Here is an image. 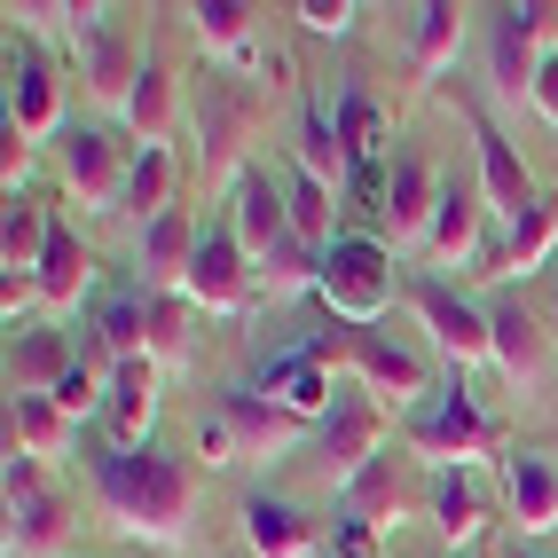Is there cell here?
Listing matches in <instances>:
<instances>
[{
	"instance_id": "obj_7",
	"label": "cell",
	"mask_w": 558,
	"mask_h": 558,
	"mask_svg": "<svg viewBox=\"0 0 558 558\" xmlns=\"http://www.w3.org/2000/svg\"><path fill=\"white\" fill-rule=\"evenodd\" d=\"M550 24H558V9H543V0H504V9H480V63H488V95H496V102H527L535 63H543V48H550Z\"/></svg>"
},
{
	"instance_id": "obj_18",
	"label": "cell",
	"mask_w": 558,
	"mask_h": 558,
	"mask_svg": "<svg viewBox=\"0 0 558 558\" xmlns=\"http://www.w3.org/2000/svg\"><path fill=\"white\" fill-rule=\"evenodd\" d=\"M9 126L24 142H40V134H63V80H56V63L40 56V40L32 32H9Z\"/></svg>"
},
{
	"instance_id": "obj_5",
	"label": "cell",
	"mask_w": 558,
	"mask_h": 558,
	"mask_svg": "<svg viewBox=\"0 0 558 558\" xmlns=\"http://www.w3.org/2000/svg\"><path fill=\"white\" fill-rule=\"evenodd\" d=\"M339 378L362 386L378 409H401V417H409V409H425V401L440 393V378H449V369L433 362L425 339H393V330H347Z\"/></svg>"
},
{
	"instance_id": "obj_8",
	"label": "cell",
	"mask_w": 558,
	"mask_h": 558,
	"mask_svg": "<svg viewBox=\"0 0 558 558\" xmlns=\"http://www.w3.org/2000/svg\"><path fill=\"white\" fill-rule=\"evenodd\" d=\"M220 220H229V236L244 244L252 276H268L276 259L300 244V229H291V205H283V181H276L268 158H252V166L229 181V190H220Z\"/></svg>"
},
{
	"instance_id": "obj_22",
	"label": "cell",
	"mask_w": 558,
	"mask_h": 558,
	"mask_svg": "<svg viewBox=\"0 0 558 558\" xmlns=\"http://www.w3.org/2000/svg\"><path fill=\"white\" fill-rule=\"evenodd\" d=\"M425 511H433V535L449 543V558H457V550H480V535H488V519H496L488 472H480V464L433 472V480H425Z\"/></svg>"
},
{
	"instance_id": "obj_41",
	"label": "cell",
	"mask_w": 558,
	"mask_h": 558,
	"mask_svg": "<svg viewBox=\"0 0 558 558\" xmlns=\"http://www.w3.org/2000/svg\"><path fill=\"white\" fill-rule=\"evenodd\" d=\"M457 558H480V550H457Z\"/></svg>"
},
{
	"instance_id": "obj_31",
	"label": "cell",
	"mask_w": 558,
	"mask_h": 558,
	"mask_svg": "<svg viewBox=\"0 0 558 558\" xmlns=\"http://www.w3.org/2000/svg\"><path fill=\"white\" fill-rule=\"evenodd\" d=\"M87 283H95V252L56 220V236H48V252H40V276H32V291H40L48 315H71V307L87 300Z\"/></svg>"
},
{
	"instance_id": "obj_35",
	"label": "cell",
	"mask_w": 558,
	"mask_h": 558,
	"mask_svg": "<svg viewBox=\"0 0 558 558\" xmlns=\"http://www.w3.org/2000/svg\"><path fill=\"white\" fill-rule=\"evenodd\" d=\"M48 236H56L48 205H40V197H9V220H0V268L32 283V276H40V252H48Z\"/></svg>"
},
{
	"instance_id": "obj_38",
	"label": "cell",
	"mask_w": 558,
	"mask_h": 558,
	"mask_svg": "<svg viewBox=\"0 0 558 558\" xmlns=\"http://www.w3.org/2000/svg\"><path fill=\"white\" fill-rule=\"evenodd\" d=\"M527 110L543 126H558V32H550V48H543V63H535V87H527Z\"/></svg>"
},
{
	"instance_id": "obj_27",
	"label": "cell",
	"mask_w": 558,
	"mask_h": 558,
	"mask_svg": "<svg viewBox=\"0 0 558 558\" xmlns=\"http://www.w3.org/2000/svg\"><path fill=\"white\" fill-rule=\"evenodd\" d=\"M173 119H181V80L150 56V63H142V80H134V95H126V110H119V134L134 142V150H166Z\"/></svg>"
},
{
	"instance_id": "obj_34",
	"label": "cell",
	"mask_w": 558,
	"mask_h": 558,
	"mask_svg": "<svg viewBox=\"0 0 558 558\" xmlns=\"http://www.w3.org/2000/svg\"><path fill=\"white\" fill-rule=\"evenodd\" d=\"M142 354H150L166 378H181V369L197 362V307L181 300V291H150V347Z\"/></svg>"
},
{
	"instance_id": "obj_30",
	"label": "cell",
	"mask_w": 558,
	"mask_h": 558,
	"mask_svg": "<svg viewBox=\"0 0 558 558\" xmlns=\"http://www.w3.org/2000/svg\"><path fill=\"white\" fill-rule=\"evenodd\" d=\"M291 166L315 173L323 190H339L347 197V181H354V158H347V142H339V119H330L323 102H300V126H291Z\"/></svg>"
},
{
	"instance_id": "obj_3",
	"label": "cell",
	"mask_w": 558,
	"mask_h": 558,
	"mask_svg": "<svg viewBox=\"0 0 558 558\" xmlns=\"http://www.w3.org/2000/svg\"><path fill=\"white\" fill-rule=\"evenodd\" d=\"M401 291H409V259H393V244H378L369 229H347L339 244H323L315 300L330 307V323H347V330H378V323L393 315Z\"/></svg>"
},
{
	"instance_id": "obj_33",
	"label": "cell",
	"mask_w": 558,
	"mask_h": 558,
	"mask_svg": "<svg viewBox=\"0 0 558 558\" xmlns=\"http://www.w3.org/2000/svg\"><path fill=\"white\" fill-rule=\"evenodd\" d=\"M504 236V283L519 291L527 276H543L550 268V252H558V190H543V205L519 220V229H496Z\"/></svg>"
},
{
	"instance_id": "obj_17",
	"label": "cell",
	"mask_w": 558,
	"mask_h": 558,
	"mask_svg": "<svg viewBox=\"0 0 558 558\" xmlns=\"http://www.w3.org/2000/svg\"><path fill=\"white\" fill-rule=\"evenodd\" d=\"M71 48H80V87H87V95L110 110V119H119V110H126V95H134V80H142V63H150V56H142V40H134V32L102 9V16H95V24H87Z\"/></svg>"
},
{
	"instance_id": "obj_11",
	"label": "cell",
	"mask_w": 558,
	"mask_h": 558,
	"mask_svg": "<svg viewBox=\"0 0 558 558\" xmlns=\"http://www.w3.org/2000/svg\"><path fill=\"white\" fill-rule=\"evenodd\" d=\"M440 173L417 142H401L393 150V166H386V205H378V244H393V259L401 252H425V236H433V213H440Z\"/></svg>"
},
{
	"instance_id": "obj_36",
	"label": "cell",
	"mask_w": 558,
	"mask_h": 558,
	"mask_svg": "<svg viewBox=\"0 0 558 558\" xmlns=\"http://www.w3.org/2000/svg\"><path fill=\"white\" fill-rule=\"evenodd\" d=\"M173 205V150H134V173H126V220H158Z\"/></svg>"
},
{
	"instance_id": "obj_13",
	"label": "cell",
	"mask_w": 558,
	"mask_h": 558,
	"mask_svg": "<svg viewBox=\"0 0 558 558\" xmlns=\"http://www.w3.org/2000/svg\"><path fill=\"white\" fill-rule=\"evenodd\" d=\"M496 496L519 543H550L558 535V457L535 449V440H511L496 457Z\"/></svg>"
},
{
	"instance_id": "obj_19",
	"label": "cell",
	"mask_w": 558,
	"mask_h": 558,
	"mask_svg": "<svg viewBox=\"0 0 558 558\" xmlns=\"http://www.w3.org/2000/svg\"><path fill=\"white\" fill-rule=\"evenodd\" d=\"M236 535L252 558H323L330 535H323V519H307V504H291V496H268V488H252L236 504Z\"/></svg>"
},
{
	"instance_id": "obj_29",
	"label": "cell",
	"mask_w": 558,
	"mask_h": 558,
	"mask_svg": "<svg viewBox=\"0 0 558 558\" xmlns=\"http://www.w3.org/2000/svg\"><path fill=\"white\" fill-rule=\"evenodd\" d=\"M9 449L40 457V464H63L80 449V425L56 409V393H9Z\"/></svg>"
},
{
	"instance_id": "obj_23",
	"label": "cell",
	"mask_w": 558,
	"mask_h": 558,
	"mask_svg": "<svg viewBox=\"0 0 558 558\" xmlns=\"http://www.w3.org/2000/svg\"><path fill=\"white\" fill-rule=\"evenodd\" d=\"M197 236H205V220L190 205H166L158 220H142V229H134L142 291H181V276H190V259H197Z\"/></svg>"
},
{
	"instance_id": "obj_14",
	"label": "cell",
	"mask_w": 558,
	"mask_h": 558,
	"mask_svg": "<svg viewBox=\"0 0 558 558\" xmlns=\"http://www.w3.org/2000/svg\"><path fill=\"white\" fill-rule=\"evenodd\" d=\"M488 339H496V378H504L519 401L543 393V378H550V323L519 300L511 283L488 291Z\"/></svg>"
},
{
	"instance_id": "obj_25",
	"label": "cell",
	"mask_w": 558,
	"mask_h": 558,
	"mask_svg": "<svg viewBox=\"0 0 558 558\" xmlns=\"http://www.w3.org/2000/svg\"><path fill=\"white\" fill-rule=\"evenodd\" d=\"M401 496H409V457L386 449V457H369L347 488H330V519H362V527L393 535L401 527Z\"/></svg>"
},
{
	"instance_id": "obj_28",
	"label": "cell",
	"mask_w": 558,
	"mask_h": 558,
	"mask_svg": "<svg viewBox=\"0 0 558 558\" xmlns=\"http://www.w3.org/2000/svg\"><path fill=\"white\" fill-rule=\"evenodd\" d=\"M330 119H339V142H347L354 173H362V166H393L401 142L386 134V102L369 95L362 80H339V102H330Z\"/></svg>"
},
{
	"instance_id": "obj_1",
	"label": "cell",
	"mask_w": 558,
	"mask_h": 558,
	"mask_svg": "<svg viewBox=\"0 0 558 558\" xmlns=\"http://www.w3.org/2000/svg\"><path fill=\"white\" fill-rule=\"evenodd\" d=\"M87 480L102 519L142 550H181L197 527V464L173 457L166 440L158 449H119V440H87Z\"/></svg>"
},
{
	"instance_id": "obj_21",
	"label": "cell",
	"mask_w": 558,
	"mask_h": 558,
	"mask_svg": "<svg viewBox=\"0 0 558 558\" xmlns=\"http://www.w3.org/2000/svg\"><path fill=\"white\" fill-rule=\"evenodd\" d=\"M315 440H323V472H330V488H347V480H354L369 457H386V449H393V440H386V409L369 401L362 386L339 393V409L323 417Z\"/></svg>"
},
{
	"instance_id": "obj_6",
	"label": "cell",
	"mask_w": 558,
	"mask_h": 558,
	"mask_svg": "<svg viewBox=\"0 0 558 558\" xmlns=\"http://www.w3.org/2000/svg\"><path fill=\"white\" fill-rule=\"evenodd\" d=\"M126 173H134V142H126L119 126L71 119V126L56 134V181H63V197L80 205L87 220L126 213Z\"/></svg>"
},
{
	"instance_id": "obj_20",
	"label": "cell",
	"mask_w": 558,
	"mask_h": 558,
	"mask_svg": "<svg viewBox=\"0 0 558 558\" xmlns=\"http://www.w3.org/2000/svg\"><path fill=\"white\" fill-rule=\"evenodd\" d=\"M71 535H80V504H71L56 480L9 496V527H0V550L9 558H63Z\"/></svg>"
},
{
	"instance_id": "obj_32",
	"label": "cell",
	"mask_w": 558,
	"mask_h": 558,
	"mask_svg": "<svg viewBox=\"0 0 558 558\" xmlns=\"http://www.w3.org/2000/svg\"><path fill=\"white\" fill-rule=\"evenodd\" d=\"M276 181H283V205H291V229H300V244H339L347 229H339V190H323L315 173H300V166H276Z\"/></svg>"
},
{
	"instance_id": "obj_2",
	"label": "cell",
	"mask_w": 558,
	"mask_h": 558,
	"mask_svg": "<svg viewBox=\"0 0 558 558\" xmlns=\"http://www.w3.org/2000/svg\"><path fill=\"white\" fill-rule=\"evenodd\" d=\"M307 440H315V425L283 417V409H276L268 393H252V378L220 386V393L197 409V457H205V472H229V464H268V457L307 449Z\"/></svg>"
},
{
	"instance_id": "obj_10",
	"label": "cell",
	"mask_w": 558,
	"mask_h": 558,
	"mask_svg": "<svg viewBox=\"0 0 558 558\" xmlns=\"http://www.w3.org/2000/svg\"><path fill=\"white\" fill-rule=\"evenodd\" d=\"M181 300H190L205 323H244V315H259V276H252L244 244L229 236V220H205L197 259H190V276H181Z\"/></svg>"
},
{
	"instance_id": "obj_15",
	"label": "cell",
	"mask_w": 558,
	"mask_h": 558,
	"mask_svg": "<svg viewBox=\"0 0 558 558\" xmlns=\"http://www.w3.org/2000/svg\"><path fill=\"white\" fill-rule=\"evenodd\" d=\"M158 417H166V369L150 354H134L119 369H102V440L119 449H158Z\"/></svg>"
},
{
	"instance_id": "obj_9",
	"label": "cell",
	"mask_w": 558,
	"mask_h": 558,
	"mask_svg": "<svg viewBox=\"0 0 558 558\" xmlns=\"http://www.w3.org/2000/svg\"><path fill=\"white\" fill-rule=\"evenodd\" d=\"M488 440H496V425H488V409L464 393V378H440V393H433L425 409H409V417H401V449L425 457L433 472L480 464V449H488Z\"/></svg>"
},
{
	"instance_id": "obj_40",
	"label": "cell",
	"mask_w": 558,
	"mask_h": 558,
	"mask_svg": "<svg viewBox=\"0 0 558 558\" xmlns=\"http://www.w3.org/2000/svg\"><path fill=\"white\" fill-rule=\"evenodd\" d=\"M550 330H558V283H550Z\"/></svg>"
},
{
	"instance_id": "obj_4",
	"label": "cell",
	"mask_w": 558,
	"mask_h": 558,
	"mask_svg": "<svg viewBox=\"0 0 558 558\" xmlns=\"http://www.w3.org/2000/svg\"><path fill=\"white\" fill-rule=\"evenodd\" d=\"M409 315H417L433 362L449 369V378H472V369H496V339H488V300H472V291H457L449 276L433 268H409Z\"/></svg>"
},
{
	"instance_id": "obj_26",
	"label": "cell",
	"mask_w": 558,
	"mask_h": 558,
	"mask_svg": "<svg viewBox=\"0 0 558 558\" xmlns=\"http://www.w3.org/2000/svg\"><path fill=\"white\" fill-rule=\"evenodd\" d=\"M472 24H480V9H457V0H425V9H409V63H417V80L457 71Z\"/></svg>"
},
{
	"instance_id": "obj_24",
	"label": "cell",
	"mask_w": 558,
	"mask_h": 558,
	"mask_svg": "<svg viewBox=\"0 0 558 558\" xmlns=\"http://www.w3.org/2000/svg\"><path fill=\"white\" fill-rule=\"evenodd\" d=\"M71 369H80V347L56 315H32L9 330V393H56Z\"/></svg>"
},
{
	"instance_id": "obj_37",
	"label": "cell",
	"mask_w": 558,
	"mask_h": 558,
	"mask_svg": "<svg viewBox=\"0 0 558 558\" xmlns=\"http://www.w3.org/2000/svg\"><path fill=\"white\" fill-rule=\"evenodd\" d=\"M291 24H300V32H315V40H347V32H354V0H291V9H283Z\"/></svg>"
},
{
	"instance_id": "obj_12",
	"label": "cell",
	"mask_w": 558,
	"mask_h": 558,
	"mask_svg": "<svg viewBox=\"0 0 558 558\" xmlns=\"http://www.w3.org/2000/svg\"><path fill=\"white\" fill-rule=\"evenodd\" d=\"M464 126H472V158H480V197H488V220H496V229H519V220L543 205L527 158H519V142H511L480 102H464Z\"/></svg>"
},
{
	"instance_id": "obj_39",
	"label": "cell",
	"mask_w": 558,
	"mask_h": 558,
	"mask_svg": "<svg viewBox=\"0 0 558 558\" xmlns=\"http://www.w3.org/2000/svg\"><path fill=\"white\" fill-rule=\"evenodd\" d=\"M504 558H558V550H550V543H511Z\"/></svg>"
},
{
	"instance_id": "obj_16",
	"label": "cell",
	"mask_w": 558,
	"mask_h": 558,
	"mask_svg": "<svg viewBox=\"0 0 558 558\" xmlns=\"http://www.w3.org/2000/svg\"><path fill=\"white\" fill-rule=\"evenodd\" d=\"M197 32V48L213 71H229V80H268V32H259V9L244 0H197V9H181Z\"/></svg>"
}]
</instances>
